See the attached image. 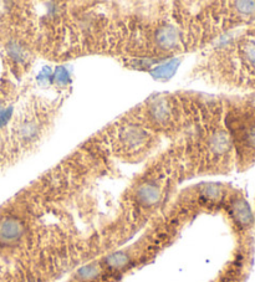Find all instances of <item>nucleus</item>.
<instances>
[{"label":"nucleus","mask_w":255,"mask_h":282,"mask_svg":"<svg viewBox=\"0 0 255 282\" xmlns=\"http://www.w3.org/2000/svg\"><path fill=\"white\" fill-rule=\"evenodd\" d=\"M25 234V224L14 215L0 219V245H14L22 240Z\"/></svg>","instance_id":"1"},{"label":"nucleus","mask_w":255,"mask_h":282,"mask_svg":"<svg viewBox=\"0 0 255 282\" xmlns=\"http://www.w3.org/2000/svg\"><path fill=\"white\" fill-rule=\"evenodd\" d=\"M161 196V189L154 183H145L136 190V201L145 208H151V206L158 204Z\"/></svg>","instance_id":"2"},{"label":"nucleus","mask_w":255,"mask_h":282,"mask_svg":"<svg viewBox=\"0 0 255 282\" xmlns=\"http://www.w3.org/2000/svg\"><path fill=\"white\" fill-rule=\"evenodd\" d=\"M231 216L240 227H249L253 225L254 216L249 204L243 198L235 199L231 203Z\"/></svg>","instance_id":"3"},{"label":"nucleus","mask_w":255,"mask_h":282,"mask_svg":"<svg viewBox=\"0 0 255 282\" xmlns=\"http://www.w3.org/2000/svg\"><path fill=\"white\" fill-rule=\"evenodd\" d=\"M179 35L173 27H162L157 30L156 41L161 49L171 50L178 45Z\"/></svg>","instance_id":"4"},{"label":"nucleus","mask_w":255,"mask_h":282,"mask_svg":"<svg viewBox=\"0 0 255 282\" xmlns=\"http://www.w3.org/2000/svg\"><path fill=\"white\" fill-rule=\"evenodd\" d=\"M146 136V132L142 128H138V127H127L121 133V138H122L123 143L127 147H130V148H135V147L145 143Z\"/></svg>","instance_id":"5"},{"label":"nucleus","mask_w":255,"mask_h":282,"mask_svg":"<svg viewBox=\"0 0 255 282\" xmlns=\"http://www.w3.org/2000/svg\"><path fill=\"white\" fill-rule=\"evenodd\" d=\"M229 144H230L229 143V138L224 132H218V133L213 134L209 141V147L217 154H221L228 151Z\"/></svg>","instance_id":"6"},{"label":"nucleus","mask_w":255,"mask_h":282,"mask_svg":"<svg viewBox=\"0 0 255 282\" xmlns=\"http://www.w3.org/2000/svg\"><path fill=\"white\" fill-rule=\"evenodd\" d=\"M106 263L112 270H121L130 263V256L122 251L113 252L106 257Z\"/></svg>","instance_id":"7"},{"label":"nucleus","mask_w":255,"mask_h":282,"mask_svg":"<svg viewBox=\"0 0 255 282\" xmlns=\"http://www.w3.org/2000/svg\"><path fill=\"white\" fill-rule=\"evenodd\" d=\"M100 273H101V270H100L99 266L95 265V263H91V265L84 266V267L80 268L79 272H77V276H79V278L81 281L91 282L96 280L100 276Z\"/></svg>","instance_id":"8"},{"label":"nucleus","mask_w":255,"mask_h":282,"mask_svg":"<svg viewBox=\"0 0 255 282\" xmlns=\"http://www.w3.org/2000/svg\"><path fill=\"white\" fill-rule=\"evenodd\" d=\"M177 69V61H171V63L162 65V66L157 67L154 70L153 75L154 77H158V79H164V77H171L174 74Z\"/></svg>","instance_id":"9"},{"label":"nucleus","mask_w":255,"mask_h":282,"mask_svg":"<svg viewBox=\"0 0 255 282\" xmlns=\"http://www.w3.org/2000/svg\"><path fill=\"white\" fill-rule=\"evenodd\" d=\"M243 54L246 63L255 67V41H249V43L244 46Z\"/></svg>","instance_id":"10"},{"label":"nucleus","mask_w":255,"mask_h":282,"mask_svg":"<svg viewBox=\"0 0 255 282\" xmlns=\"http://www.w3.org/2000/svg\"><path fill=\"white\" fill-rule=\"evenodd\" d=\"M152 113H153V117L157 121H164L168 117V108H166V105H163V103H158V105L154 106Z\"/></svg>","instance_id":"11"},{"label":"nucleus","mask_w":255,"mask_h":282,"mask_svg":"<svg viewBox=\"0 0 255 282\" xmlns=\"http://www.w3.org/2000/svg\"><path fill=\"white\" fill-rule=\"evenodd\" d=\"M236 9L244 15H250L255 13V2H239L235 3Z\"/></svg>","instance_id":"12"},{"label":"nucleus","mask_w":255,"mask_h":282,"mask_svg":"<svg viewBox=\"0 0 255 282\" xmlns=\"http://www.w3.org/2000/svg\"><path fill=\"white\" fill-rule=\"evenodd\" d=\"M37 125L33 122L25 123V125L22 127V129H20V133H22V136L24 137V138H32V137H34L35 134H37Z\"/></svg>","instance_id":"13"},{"label":"nucleus","mask_w":255,"mask_h":282,"mask_svg":"<svg viewBox=\"0 0 255 282\" xmlns=\"http://www.w3.org/2000/svg\"><path fill=\"white\" fill-rule=\"evenodd\" d=\"M220 188L217 187V185H208V187H205L204 190H203V195L205 196V198L210 199V200H214V199H218L219 196H220Z\"/></svg>","instance_id":"14"},{"label":"nucleus","mask_w":255,"mask_h":282,"mask_svg":"<svg viewBox=\"0 0 255 282\" xmlns=\"http://www.w3.org/2000/svg\"><path fill=\"white\" fill-rule=\"evenodd\" d=\"M246 138H248L249 146L255 148V126L251 127V128L249 129L248 133H246Z\"/></svg>","instance_id":"15"},{"label":"nucleus","mask_w":255,"mask_h":282,"mask_svg":"<svg viewBox=\"0 0 255 282\" xmlns=\"http://www.w3.org/2000/svg\"><path fill=\"white\" fill-rule=\"evenodd\" d=\"M56 79L64 80V82H66V81H68V79H69L68 71H66L65 69H60V70H59L58 74H56Z\"/></svg>","instance_id":"16"}]
</instances>
